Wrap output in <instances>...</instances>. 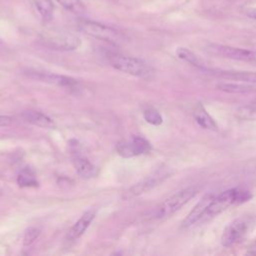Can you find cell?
Returning <instances> with one entry per match:
<instances>
[{"instance_id":"obj_24","label":"cell","mask_w":256,"mask_h":256,"mask_svg":"<svg viewBox=\"0 0 256 256\" xmlns=\"http://www.w3.org/2000/svg\"><path fill=\"white\" fill-rule=\"evenodd\" d=\"M40 234V230L36 227H30L26 230V232L24 233V237H23V244L24 246H29L31 245L39 236Z\"/></svg>"},{"instance_id":"obj_12","label":"cell","mask_w":256,"mask_h":256,"mask_svg":"<svg viewBox=\"0 0 256 256\" xmlns=\"http://www.w3.org/2000/svg\"><path fill=\"white\" fill-rule=\"evenodd\" d=\"M31 77L33 79L43 81L50 84H55L58 86H68L71 87L75 84H77V81L71 77L59 75V74H53V73H46V72H32Z\"/></svg>"},{"instance_id":"obj_26","label":"cell","mask_w":256,"mask_h":256,"mask_svg":"<svg viewBox=\"0 0 256 256\" xmlns=\"http://www.w3.org/2000/svg\"><path fill=\"white\" fill-rule=\"evenodd\" d=\"M245 14L254 20H256V8H247L245 10Z\"/></svg>"},{"instance_id":"obj_6","label":"cell","mask_w":256,"mask_h":256,"mask_svg":"<svg viewBox=\"0 0 256 256\" xmlns=\"http://www.w3.org/2000/svg\"><path fill=\"white\" fill-rule=\"evenodd\" d=\"M151 148L150 142L141 136H133L128 140L120 141L116 146L118 154L126 158L145 154Z\"/></svg>"},{"instance_id":"obj_3","label":"cell","mask_w":256,"mask_h":256,"mask_svg":"<svg viewBox=\"0 0 256 256\" xmlns=\"http://www.w3.org/2000/svg\"><path fill=\"white\" fill-rule=\"evenodd\" d=\"M198 192V187L191 186L173 194L155 208L153 211V217L156 219H161L174 214L176 211L180 210L184 205H186L192 198H194Z\"/></svg>"},{"instance_id":"obj_4","label":"cell","mask_w":256,"mask_h":256,"mask_svg":"<svg viewBox=\"0 0 256 256\" xmlns=\"http://www.w3.org/2000/svg\"><path fill=\"white\" fill-rule=\"evenodd\" d=\"M110 63L116 70L140 78H151L154 73L153 68L148 63L136 57L114 55L110 58Z\"/></svg>"},{"instance_id":"obj_2","label":"cell","mask_w":256,"mask_h":256,"mask_svg":"<svg viewBox=\"0 0 256 256\" xmlns=\"http://www.w3.org/2000/svg\"><path fill=\"white\" fill-rule=\"evenodd\" d=\"M40 42L49 49L58 51H72L81 45V39L72 32L54 28L42 31Z\"/></svg>"},{"instance_id":"obj_13","label":"cell","mask_w":256,"mask_h":256,"mask_svg":"<svg viewBox=\"0 0 256 256\" xmlns=\"http://www.w3.org/2000/svg\"><path fill=\"white\" fill-rule=\"evenodd\" d=\"M207 71L215 76H219L230 80L247 83H256V72L252 71H220L215 69H207Z\"/></svg>"},{"instance_id":"obj_14","label":"cell","mask_w":256,"mask_h":256,"mask_svg":"<svg viewBox=\"0 0 256 256\" xmlns=\"http://www.w3.org/2000/svg\"><path fill=\"white\" fill-rule=\"evenodd\" d=\"M193 118L196 123L205 130L217 131L218 125L216 121L211 117V115L206 111L201 103H198L193 110Z\"/></svg>"},{"instance_id":"obj_20","label":"cell","mask_w":256,"mask_h":256,"mask_svg":"<svg viewBox=\"0 0 256 256\" xmlns=\"http://www.w3.org/2000/svg\"><path fill=\"white\" fill-rule=\"evenodd\" d=\"M236 115L242 120H256V102H252L238 108Z\"/></svg>"},{"instance_id":"obj_22","label":"cell","mask_w":256,"mask_h":256,"mask_svg":"<svg viewBox=\"0 0 256 256\" xmlns=\"http://www.w3.org/2000/svg\"><path fill=\"white\" fill-rule=\"evenodd\" d=\"M61 6L66 10H69L73 13H83L85 7L81 0H56Z\"/></svg>"},{"instance_id":"obj_16","label":"cell","mask_w":256,"mask_h":256,"mask_svg":"<svg viewBox=\"0 0 256 256\" xmlns=\"http://www.w3.org/2000/svg\"><path fill=\"white\" fill-rule=\"evenodd\" d=\"M73 164L78 174L83 178H91L96 174L95 166L88 159L79 154L73 156Z\"/></svg>"},{"instance_id":"obj_11","label":"cell","mask_w":256,"mask_h":256,"mask_svg":"<svg viewBox=\"0 0 256 256\" xmlns=\"http://www.w3.org/2000/svg\"><path fill=\"white\" fill-rule=\"evenodd\" d=\"M96 216V210L94 209H90L87 210L80 218L79 220L72 226V228L70 229L68 235H67V239L68 241H74L77 240L80 236H82V234L86 231V229L89 227L90 223L94 220Z\"/></svg>"},{"instance_id":"obj_17","label":"cell","mask_w":256,"mask_h":256,"mask_svg":"<svg viewBox=\"0 0 256 256\" xmlns=\"http://www.w3.org/2000/svg\"><path fill=\"white\" fill-rule=\"evenodd\" d=\"M33 5L42 21L48 22L52 19L54 13L52 0H33Z\"/></svg>"},{"instance_id":"obj_23","label":"cell","mask_w":256,"mask_h":256,"mask_svg":"<svg viewBox=\"0 0 256 256\" xmlns=\"http://www.w3.org/2000/svg\"><path fill=\"white\" fill-rule=\"evenodd\" d=\"M143 116H144V119L146 120V122L151 125L157 126V125L162 124V122H163V118H162L161 114L159 113L158 110H156L154 108L146 109L143 113Z\"/></svg>"},{"instance_id":"obj_15","label":"cell","mask_w":256,"mask_h":256,"mask_svg":"<svg viewBox=\"0 0 256 256\" xmlns=\"http://www.w3.org/2000/svg\"><path fill=\"white\" fill-rule=\"evenodd\" d=\"M22 117L29 123L39 126V127H43V128H52L55 126L53 120L48 117L47 115L36 111V110H32V109H28L22 112Z\"/></svg>"},{"instance_id":"obj_7","label":"cell","mask_w":256,"mask_h":256,"mask_svg":"<svg viewBox=\"0 0 256 256\" xmlns=\"http://www.w3.org/2000/svg\"><path fill=\"white\" fill-rule=\"evenodd\" d=\"M208 50L220 57H225L233 60L238 61H255L256 60V53L251 50L237 48L227 45H220V44H210L208 46Z\"/></svg>"},{"instance_id":"obj_21","label":"cell","mask_w":256,"mask_h":256,"mask_svg":"<svg viewBox=\"0 0 256 256\" xmlns=\"http://www.w3.org/2000/svg\"><path fill=\"white\" fill-rule=\"evenodd\" d=\"M217 88L228 93H246L253 90L252 87L247 85H239V84H231V83L218 84Z\"/></svg>"},{"instance_id":"obj_1","label":"cell","mask_w":256,"mask_h":256,"mask_svg":"<svg viewBox=\"0 0 256 256\" xmlns=\"http://www.w3.org/2000/svg\"><path fill=\"white\" fill-rule=\"evenodd\" d=\"M251 198L252 194L243 188L228 189L220 193L219 195L213 197L203 218H213L222 213L223 211H225L226 209H228L230 206L243 204L249 201Z\"/></svg>"},{"instance_id":"obj_9","label":"cell","mask_w":256,"mask_h":256,"mask_svg":"<svg viewBox=\"0 0 256 256\" xmlns=\"http://www.w3.org/2000/svg\"><path fill=\"white\" fill-rule=\"evenodd\" d=\"M248 229V223L243 218H238L232 221L223 231L221 243L224 247H232L236 245L244 237Z\"/></svg>"},{"instance_id":"obj_8","label":"cell","mask_w":256,"mask_h":256,"mask_svg":"<svg viewBox=\"0 0 256 256\" xmlns=\"http://www.w3.org/2000/svg\"><path fill=\"white\" fill-rule=\"evenodd\" d=\"M170 172L166 168H161L157 170L154 174L146 177L142 181L138 182L134 186H132L125 194V198H131L140 194H143L155 186L159 185L162 181H164L167 177H169Z\"/></svg>"},{"instance_id":"obj_19","label":"cell","mask_w":256,"mask_h":256,"mask_svg":"<svg viewBox=\"0 0 256 256\" xmlns=\"http://www.w3.org/2000/svg\"><path fill=\"white\" fill-rule=\"evenodd\" d=\"M17 183L20 187H36L38 186V181L36 177L29 169H24L20 172L17 177Z\"/></svg>"},{"instance_id":"obj_10","label":"cell","mask_w":256,"mask_h":256,"mask_svg":"<svg viewBox=\"0 0 256 256\" xmlns=\"http://www.w3.org/2000/svg\"><path fill=\"white\" fill-rule=\"evenodd\" d=\"M214 195L213 194H207L205 195L195 206L194 208L190 211V213L187 215V217L183 220L182 222V227L183 228H189L192 225H194L196 222L201 220L204 217V214L212 201Z\"/></svg>"},{"instance_id":"obj_18","label":"cell","mask_w":256,"mask_h":256,"mask_svg":"<svg viewBox=\"0 0 256 256\" xmlns=\"http://www.w3.org/2000/svg\"><path fill=\"white\" fill-rule=\"evenodd\" d=\"M176 54L183 61H185V62H187V63H189V64H191V65H193L197 68L204 69V66H203L201 60L191 50H189L185 47H178L176 49Z\"/></svg>"},{"instance_id":"obj_5","label":"cell","mask_w":256,"mask_h":256,"mask_svg":"<svg viewBox=\"0 0 256 256\" xmlns=\"http://www.w3.org/2000/svg\"><path fill=\"white\" fill-rule=\"evenodd\" d=\"M78 27L84 34L98 40L113 44H118L123 41V34L120 31L96 21L83 20L78 24Z\"/></svg>"},{"instance_id":"obj_25","label":"cell","mask_w":256,"mask_h":256,"mask_svg":"<svg viewBox=\"0 0 256 256\" xmlns=\"http://www.w3.org/2000/svg\"><path fill=\"white\" fill-rule=\"evenodd\" d=\"M12 118L7 115H0V127L8 126L12 123Z\"/></svg>"}]
</instances>
